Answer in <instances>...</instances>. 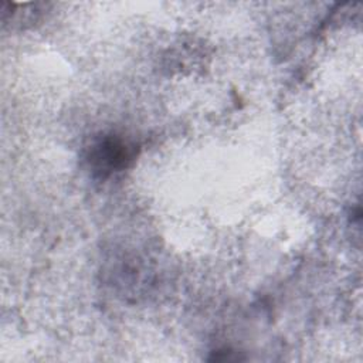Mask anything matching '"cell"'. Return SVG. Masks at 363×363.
I'll list each match as a JSON object with an SVG mask.
<instances>
[{"label":"cell","mask_w":363,"mask_h":363,"mask_svg":"<svg viewBox=\"0 0 363 363\" xmlns=\"http://www.w3.org/2000/svg\"><path fill=\"white\" fill-rule=\"evenodd\" d=\"M136 157V146L116 135H104L86 150V162L98 177H108L125 170Z\"/></svg>","instance_id":"1"}]
</instances>
